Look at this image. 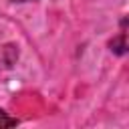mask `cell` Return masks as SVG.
I'll return each instance as SVG.
<instances>
[{"instance_id":"obj_1","label":"cell","mask_w":129,"mask_h":129,"mask_svg":"<svg viewBox=\"0 0 129 129\" xmlns=\"http://www.w3.org/2000/svg\"><path fill=\"white\" fill-rule=\"evenodd\" d=\"M16 123H18V121H16L14 117H10L6 111L0 109V127H14Z\"/></svg>"},{"instance_id":"obj_2","label":"cell","mask_w":129,"mask_h":129,"mask_svg":"<svg viewBox=\"0 0 129 129\" xmlns=\"http://www.w3.org/2000/svg\"><path fill=\"white\" fill-rule=\"evenodd\" d=\"M10 2H32V0H10Z\"/></svg>"}]
</instances>
